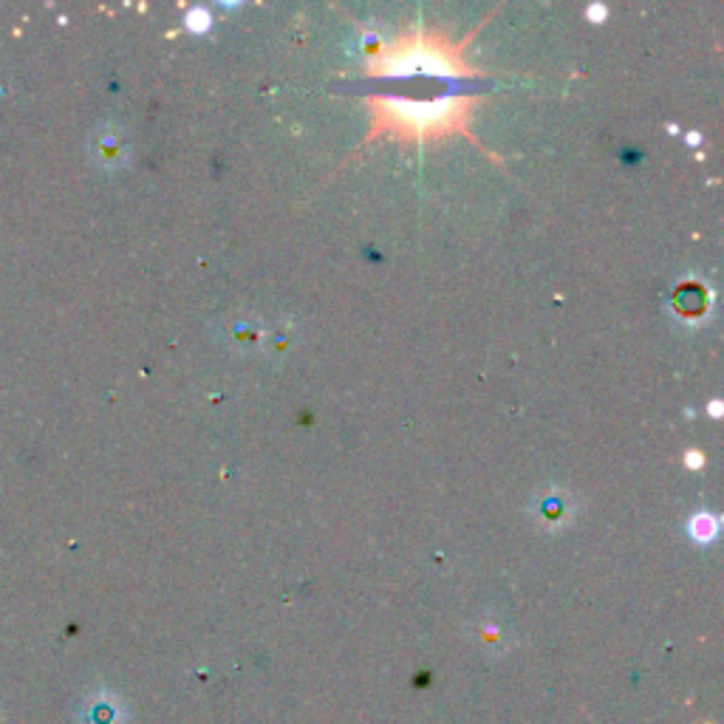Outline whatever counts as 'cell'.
<instances>
[{"mask_svg":"<svg viewBox=\"0 0 724 724\" xmlns=\"http://www.w3.org/2000/svg\"><path fill=\"white\" fill-rule=\"evenodd\" d=\"M190 26H193L196 32L207 29V26H210V15H207V12H201V9H196V12L190 15Z\"/></svg>","mask_w":724,"mask_h":724,"instance_id":"obj_2","label":"cell"},{"mask_svg":"<svg viewBox=\"0 0 724 724\" xmlns=\"http://www.w3.org/2000/svg\"><path fill=\"white\" fill-rule=\"evenodd\" d=\"M713 532H716V524L710 521L708 515L693 518V535H696L699 541H708V538H713Z\"/></svg>","mask_w":724,"mask_h":724,"instance_id":"obj_1","label":"cell"}]
</instances>
